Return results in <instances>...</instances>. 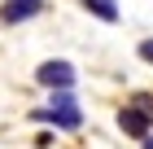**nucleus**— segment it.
<instances>
[{
    "instance_id": "obj_2",
    "label": "nucleus",
    "mask_w": 153,
    "mask_h": 149,
    "mask_svg": "<svg viewBox=\"0 0 153 149\" xmlns=\"http://www.w3.org/2000/svg\"><path fill=\"white\" fill-rule=\"evenodd\" d=\"M39 83H44V88H53V92H70L74 66H70V61H44V66H39Z\"/></svg>"
},
{
    "instance_id": "obj_3",
    "label": "nucleus",
    "mask_w": 153,
    "mask_h": 149,
    "mask_svg": "<svg viewBox=\"0 0 153 149\" xmlns=\"http://www.w3.org/2000/svg\"><path fill=\"white\" fill-rule=\"evenodd\" d=\"M118 127L149 140V110H123V114H118Z\"/></svg>"
},
{
    "instance_id": "obj_1",
    "label": "nucleus",
    "mask_w": 153,
    "mask_h": 149,
    "mask_svg": "<svg viewBox=\"0 0 153 149\" xmlns=\"http://www.w3.org/2000/svg\"><path fill=\"white\" fill-rule=\"evenodd\" d=\"M35 118H48V123H57V127H79L83 114H79V101H74V92H53V105L48 110H39Z\"/></svg>"
},
{
    "instance_id": "obj_4",
    "label": "nucleus",
    "mask_w": 153,
    "mask_h": 149,
    "mask_svg": "<svg viewBox=\"0 0 153 149\" xmlns=\"http://www.w3.org/2000/svg\"><path fill=\"white\" fill-rule=\"evenodd\" d=\"M83 4H88L96 18H105V22H118V4H114V0H83Z\"/></svg>"
},
{
    "instance_id": "obj_8",
    "label": "nucleus",
    "mask_w": 153,
    "mask_h": 149,
    "mask_svg": "<svg viewBox=\"0 0 153 149\" xmlns=\"http://www.w3.org/2000/svg\"><path fill=\"white\" fill-rule=\"evenodd\" d=\"M144 149H153V132H149V140H144Z\"/></svg>"
},
{
    "instance_id": "obj_7",
    "label": "nucleus",
    "mask_w": 153,
    "mask_h": 149,
    "mask_svg": "<svg viewBox=\"0 0 153 149\" xmlns=\"http://www.w3.org/2000/svg\"><path fill=\"white\" fill-rule=\"evenodd\" d=\"M18 4H31V9H39V0H18Z\"/></svg>"
},
{
    "instance_id": "obj_6",
    "label": "nucleus",
    "mask_w": 153,
    "mask_h": 149,
    "mask_svg": "<svg viewBox=\"0 0 153 149\" xmlns=\"http://www.w3.org/2000/svg\"><path fill=\"white\" fill-rule=\"evenodd\" d=\"M140 57H144V61H153V40H144V44H140Z\"/></svg>"
},
{
    "instance_id": "obj_5",
    "label": "nucleus",
    "mask_w": 153,
    "mask_h": 149,
    "mask_svg": "<svg viewBox=\"0 0 153 149\" xmlns=\"http://www.w3.org/2000/svg\"><path fill=\"white\" fill-rule=\"evenodd\" d=\"M31 4H9V9H4V22H18V18H31Z\"/></svg>"
}]
</instances>
